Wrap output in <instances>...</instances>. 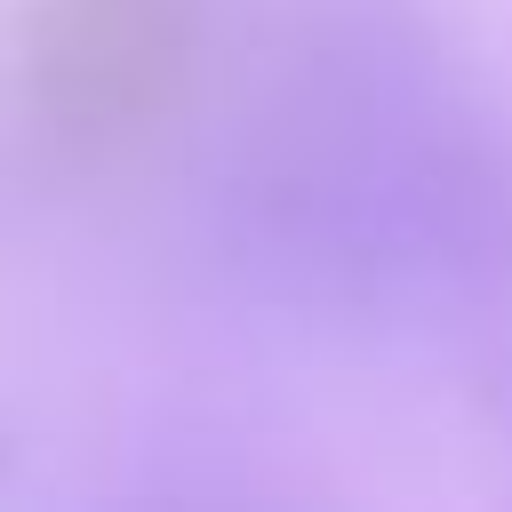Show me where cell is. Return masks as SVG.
<instances>
[{
  "label": "cell",
  "instance_id": "cell-1",
  "mask_svg": "<svg viewBox=\"0 0 512 512\" xmlns=\"http://www.w3.org/2000/svg\"><path fill=\"white\" fill-rule=\"evenodd\" d=\"M216 280L312 336L512 344V96L440 0H280L200 176Z\"/></svg>",
  "mask_w": 512,
  "mask_h": 512
},
{
  "label": "cell",
  "instance_id": "cell-2",
  "mask_svg": "<svg viewBox=\"0 0 512 512\" xmlns=\"http://www.w3.org/2000/svg\"><path fill=\"white\" fill-rule=\"evenodd\" d=\"M208 0H24L0 40L8 168L64 192L144 160L200 96Z\"/></svg>",
  "mask_w": 512,
  "mask_h": 512
},
{
  "label": "cell",
  "instance_id": "cell-3",
  "mask_svg": "<svg viewBox=\"0 0 512 512\" xmlns=\"http://www.w3.org/2000/svg\"><path fill=\"white\" fill-rule=\"evenodd\" d=\"M96 512H336V496L240 424H160L120 456Z\"/></svg>",
  "mask_w": 512,
  "mask_h": 512
},
{
  "label": "cell",
  "instance_id": "cell-4",
  "mask_svg": "<svg viewBox=\"0 0 512 512\" xmlns=\"http://www.w3.org/2000/svg\"><path fill=\"white\" fill-rule=\"evenodd\" d=\"M464 376H472V392H480L488 432H496V440H504V456H512V344L472 352V360H464Z\"/></svg>",
  "mask_w": 512,
  "mask_h": 512
},
{
  "label": "cell",
  "instance_id": "cell-5",
  "mask_svg": "<svg viewBox=\"0 0 512 512\" xmlns=\"http://www.w3.org/2000/svg\"><path fill=\"white\" fill-rule=\"evenodd\" d=\"M16 472H24V432H16V424H0V504L16 496Z\"/></svg>",
  "mask_w": 512,
  "mask_h": 512
}]
</instances>
